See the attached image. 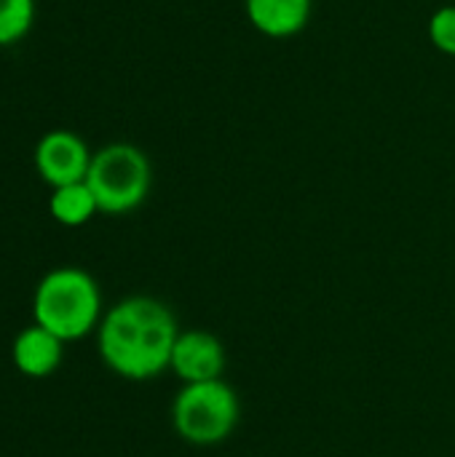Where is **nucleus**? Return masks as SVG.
Segmentation results:
<instances>
[{
  "label": "nucleus",
  "instance_id": "nucleus-4",
  "mask_svg": "<svg viewBox=\"0 0 455 457\" xmlns=\"http://www.w3.org/2000/svg\"><path fill=\"white\" fill-rule=\"evenodd\" d=\"M239 418V396L223 378L182 386L172 404V423L177 436L196 447H215L225 442L236 431Z\"/></svg>",
  "mask_w": 455,
  "mask_h": 457
},
{
  "label": "nucleus",
  "instance_id": "nucleus-1",
  "mask_svg": "<svg viewBox=\"0 0 455 457\" xmlns=\"http://www.w3.org/2000/svg\"><path fill=\"white\" fill-rule=\"evenodd\" d=\"M180 337L172 308L156 297H126L115 303L97 327V351L110 372L123 380H153L169 370Z\"/></svg>",
  "mask_w": 455,
  "mask_h": 457
},
{
  "label": "nucleus",
  "instance_id": "nucleus-8",
  "mask_svg": "<svg viewBox=\"0 0 455 457\" xmlns=\"http://www.w3.org/2000/svg\"><path fill=\"white\" fill-rule=\"evenodd\" d=\"M62 356H64V343L48 329H43L40 324L24 327L11 345L13 367L24 378H35V380L51 378L59 370Z\"/></svg>",
  "mask_w": 455,
  "mask_h": 457
},
{
  "label": "nucleus",
  "instance_id": "nucleus-11",
  "mask_svg": "<svg viewBox=\"0 0 455 457\" xmlns=\"http://www.w3.org/2000/svg\"><path fill=\"white\" fill-rule=\"evenodd\" d=\"M429 40L432 46L445 54V56H453L455 59V5H442L437 8L432 16H429Z\"/></svg>",
  "mask_w": 455,
  "mask_h": 457
},
{
  "label": "nucleus",
  "instance_id": "nucleus-7",
  "mask_svg": "<svg viewBox=\"0 0 455 457\" xmlns=\"http://www.w3.org/2000/svg\"><path fill=\"white\" fill-rule=\"evenodd\" d=\"M244 13L260 35L287 40L308 27L314 0H244Z\"/></svg>",
  "mask_w": 455,
  "mask_h": 457
},
{
  "label": "nucleus",
  "instance_id": "nucleus-2",
  "mask_svg": "<svg viewBox=\"0 0 455 457\" xmlns=\"http://www.w3.org/2000/svg\"><path fill=\"white\" fill-rule=\"evenodd\" d=\"M102 316L99 284L83 268H54L35 287L32 319L62 343L83 340L97 332Z\"/></svg>",
  "mask_w": 455,
  "mask_h": 457
},
{
  "label": "nucleus",
  "instance_id": "nucleus-6",
  "mask_svg": "<svg viewBox=\"0 0 455 457\" xmlns=\"http://www.w3.org/2000/svg\"><path fill=\"white\" fill-rule=\"evenodd\" d=\"M169 370L188 383H206V380H220L225 372V348L217 335L206 329H188L180 332Z\"/></svg>",
  "mask_w": 455,
  "mask_h": 457
},
{
  "label": "nucleus",
  "instance_id": "nucleus-3",
  "mask_svg": "<svg viewBox=\"0 0 455 457\" xmlns=\"http://www.w3.org/2000/svg\"><path fill=\"white\" fill-rule=\"evenodd\" d=\"M86 185L97 198L99 214H129L150 195V158L131 142H110L94 153Z\"/></svg>",
  "mask_w": 455,
  "mask_h": 457
},
{
  "label": "nucleus",
  "instance_id": "nucleus-9",
  "mask_svg": "<svg viewBox=\"0 0 455 457\" xmlns=\"http://www.w3.org/2000/svg\"><path fill=\"white\" fill-rule=\"evenodd\" d=\"M48 214L64 228H80L94 214H99V206H97L91 187L86 182H75V185H64V187L51 190Z\"/></svg>",
  "mask_w": 455,
  "mask_h": 457
},
{
  "label": "nucleus",
  "instance_id": "nucleus-5",
  "mask_svg": "<svg viewBox=\"0 0 455 457\" xmlns=\"http://www.w3.org/2000/svg\"><path fill=\"white\" fill-rule=\"evenodd\" d=\"M91 158H94V153L88 150L86 139L70 129L46 131L38 139L35 153H32L35 171L51 190L75 185V182H86Z\"/></svg>",
  "mask_w": 455,
  "mask_h": 457
},
{
  "label": "nucleus",
  "instance_id": "nucleus-10",
  "mask_svg": "<svg viewBox=\"0 0 455 457\" xmlns=\"http://www.w3.org/2000/svg\"><path fill=\"white\" fill-rule=\"evenodd\" d=\"M35 0H0V48L24 40L35 24Z\"/></svg>",
  "mask_w": 455,
  "mask_h": 457
}]
</instances>
